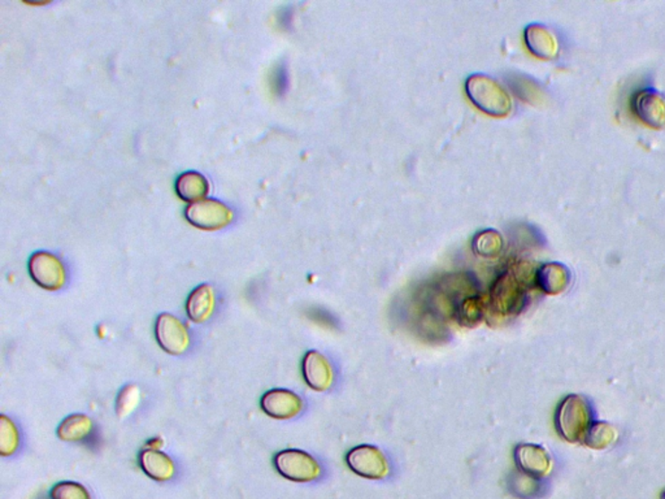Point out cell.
<instances>
[{"instance_id":"18","label":"cell","mask_w":665,"mask_h":499,"mask_svg":"<svg viewBox=\"0 0 665 499\" xmlns=\"http://www.w3.org/2000/svg\"><path fill=\"white\" fill-rule=\"evenodd\" d=\"M208 181L198 172H186L181 174L176 183V192L186 202H200L208 194Z\"/></svg>"},{"instance_id":"26","label":"cell","mask_w":665,"mask_h":499,"mask_svg":"<svg viewBox=\"0 0 665 499\" xmlns=\"http://www.w3.org/2000/svg\"><path fill=\"white\" fill-rule=\"evenodd\" d=\"M661 499H665V490L663 492V495H661Z\"/></svg>"},{"instance_id":"17","label":"cell","mask_w":665,"mask_h":499,"mask_svg":"<svg viewBox=\"0 0 665 499\" xmlns=\"http://www.w3.org/2000/svg\"><path fill=\"white\" fill-rule=\"evenodd\" d=\"M507 489L516 498L536 499L541 497L545 486L542 478L515 471L507 477Z\"/></svg>"},{"instance_id":"22","label":"cell","mask_w":665,"mask_h":499,"mask_svg":"<svg viewBox=\"0 0 665 499\" xmlns=\"http://www.w3.org/2000/svg\"><path fill=\"white\" fill-rule=\"evenodd\" d=\"M501 246H503V242H501V236L495 230L480 232L474 239V253L483 256V258H497L501 254Z\"/></svg>"},{"instance_id":"3","label":"cell","mask_w":665,"mask_h":499,"mask_svg":"<svg viewBox=\"0 0 665 499\" xmlns=\"http://www.w3.org/2000/svg\"><path fill=\"white\" fill-rule=\"evenodd\" d=\"M466 94L483 112L492 116L507 115L511 110L510 96L497 81L485 75H474L466 80Z\"/></svg>"},{"instance_id":"16","label":"cell","mask_w":665,"mask_h":499,"mask_svg":"<svg viewBox=\"0 0 665 499\" xmlns=\"http://www.w3.org/2000/svg\"><path fill=\"white\" fill-rule=\"evenodd\" d=\"M486 314V303L480 294L464 298L452 311V319L457 321L459 325L466 328H474L481 321L483 320Z\"/></svg>"},{"instance_id":"21","label":"cell","mask_w":665,"mask_h":499,"mask_svg":"<svg viewBox=\"0 0 665 499\" xmlns=\"http://www.w3.org/2000/svg\"><path fill=\"white\" fill-rule=\"evenodd\" d=\"M616 439V429L612 427L611 424L606 422H594L588 433H586L582 443L589 446V448L600 450V449L611 446Z\"/></svg>"},{"instance_id":"1","label":"cell","mask_w":665,"mask_h":499,"mask_svg":"<svg viewBox=\"0 0 665 499\" xmlns=\"http://www.w3.org/2000/svg\"><path fill=\"white\" fill-rule=\"evenodd\" d=\"M529 303L528 277L520 268H507L492 282L489 308L492 314L511 317L520 314Z\"/></svg>"},{"instance_id":"6","label":"cell","mask_w":665,"mask_h":499,"mask_svg":"<svg viewBox=\"0 0 665 499\" xmlns=\"http://www.w3.org/2000/svg\"><path fill=\"white\" fill-rule=\"evenodd\" d=\"M29 273L40 288L58 291L66 284V271L63 262L49 251H37L29 259Z\"/></svg>"},{"instance_id":"4","label":"cell","mask_w":665,"mask_h":499,"mask_svg":"<svg viewBox=\"0 0 665 499\" xmlns=\"http://www.w3.org/2000/svg\"><path fill=\"white\" fill-rule=\"evenodd\" d=\"M274 468L282 477L296 483H309L321 476V466L308 452L286 449L273 458Z\"/></svg>"},{"instance_id":"25","label":"cell","mask_w":665,"mask_h":499,"mask_svg":"<svg viewBox=\"0 0 665 499\" xmlns=\"http://www.w3.org/2000/svg\"><path fill=\"white\" fill-rule=\"evenodd\" d=\"M277 77V89L279 92H284L286 85H288V75H286L285 69L281 68L276 73Z\"/></svg>"},{"instance_id":"19","label":"cell","mask_w":665,"mask_h":499,"mask_svg":"<svg viewBox=\"0 0 665 499\" xmlns=\"http://www.w3.org/2000/svg\"><path fill=\"white\" fill-rule=\"evenodd\" d=\"M525 38H527L528 48L532 49L533 54L542 58H550L555 54V40L542 26H529Z\"/></svg>"},{"instance_id":"15","label":"cell","mask_w":665,"mask_h":499,"mask_svg":"<svg viewBox=\"0 0 665 499\" xmlns=\"http://www.w3.org/2000/svg\"><path fill=\"white\" fill-rule=\"evenodd\" d=\"M535 282L547 294H559L570 284V272L564 265L548 263L535 274Z\"/></svg>"},{"instance_id":"14","label":"cell","mask_w":665,"mask_h":499,"mask_svg":"<svg viewBox=\"0 0 665 499\" xmlns=\"http://www.w3.org/2000/svg\"><path fill=\"white\" fill-rule=\"evenodd\" d=\"M95 423L84 414L66 416L58 427V437L64 442H84L94 436Z\"/></svg>"},{"instance_id":"13","label":"cell","mask_w":665,"mask_h":499,"mask_svg":"<svg viewBox=\"0 0 665 499\" xmlns=\"http://www.w3.org/2000/svg\"><path fill=\"white\" fill-rule=\"evenodd\" d=\"M216 309V291L211 285L202 284L191 291L186 300V314L195 324L207 323L214 316Z\"/></svg>"},{"instance_id":"11","label":"cell","mask_w":665,"mask_h":499,"mask_svg":"<svg viewBox=\"0 0 665 499\" xmlns=\"http://www.w3.org/2000/svg\"><path fill=\"white\" fill-rule=\"evenodd\" d=\"M515 463L519 471L542 478L551 469V458L542 446L521 443L515 449Z\"/></svg>"},{"instance_id":"23","label":"cell","mask_w":665,"mask_h":499,"mask_svg":"<svg viewBox=\"0 0 665 499\" xmlns=\"http://www.w3.org/2000/svg\"><path fill=\"white\" fill-rule=\"evenodd\" d=\"M139 402V389L137 385L129 384L125 385L121 390H120L118 398H116V414L121 419L129 416Z\"/></svg>"},{"instance_id":"20","label":"cell","mask_w":665,"mask_h":499,"mask_svg":"<svg viewBox=\"0 0 665 499\" xmlns=\"http://www.w3.org/2000/svg\"><path fill=\"white\" fill-rule=\"evenodd\" d=\"M22 437L19 427L13 419L0 416V455L4 458L13 457L19 450Z\"/></svg>"},{"instance_id":"12","label":"cell","mask_w":665,"mask_h":499,"mask_svg":"<svg viewBox=\"0 0 665 499\" xmlns=\"http://www.w3.org/2000/svg\"><path fill=\"white\" fill-rule=\"evenodd\" d=\"M138 463L142 471L155 481H169L176 476L177 467L173 459L157 449H143L138 455Z\"/></svg>"},{"instance_id":"7","label":"cell","mask_w":665,"mask_h":499,"mask_svg":"<svg viewBox=\"0 0 665 499\" xmlns=\"http://www.w3.org/2000/svg\"><path fill=\"white\" fill-rule=\"evenodd\" d=\"M346 462L352 472L370 480H381L390 474L386 458L376 446L360 445L351 449Z\"/></svg>"},{"instance_id":"9","label":"cell","mask_w":665,"mask_h":499,"mask_svg":"<svg viewBox=\"0 0 665 499\" xmlns=\"http://www.w3.org/2000/svg\"><path fill=\"white\" fill-rule=\"evenodd\" d=\"M261 407L268 416L286 420L299 415L305 404L303 399L291 390L272 389L262 397Z\"/></svg>"},{"instance_id":"10","label":"cell","mask_w":665,"mask_h":499,"mask_svg":"<svg viewBox=\"0 0 665 499\" xmlns=\"http://www.w3.org/2000/svg\"><path fill=\"white\" fill-rule=\"evenodd\" d=\"M302 372L308 387L317 392L328 390L334 380L331 361L315 350L308 352L303 358Z\"/></svg>"},{"instance_id":"8","label":"cell","mask_w":665,"mask_h":499,"mask_svg":"<svg viewBox=\"0 0 665 499\" xmlns=\"http://www.w3.org/2000/svg\"><path fill=\"white\" fill-rule=\"evenodd\" d=\"M185 215L192 226L204 230L223 229L233 221L232 209L215 200L191 203L186 209Z\"/></svg>"},{"instance_id":"27","label":"cell","mask_w":665,"mask_h":499,"mask_svg":"<svg viewBox=\"0 0 665 499\" xmlns=\"http://www.w3.org/2000/svg\"><path fill=\"white\" fill-rule=\"evenodd\" d=\"M40 499H49V498H46L45 495H42V497H40Z\"/></svg>"},{"instance_id":"24","label":"cell","mask_w":665,"mask_h":499,"mask_svg":"<svg viewBox=\"0 0 665 499\" xmlns=\"http://www.w3.org/2000/svg\"><path fill=\"white\" fill-rule=\"evenodd\" d=\"M52 499H92L89 490L73 481H61L51 490Z\"/></svg>"},{"instance_id":"2","label":"cell","mask_w":665,"mask_h":499,"mask_svg":"<svg viewBox=\"0 0 665 499\" xmlns=\"http://www.w3.org/2000/svg\"><path fill=\"white\" fill-rule=\"evenodd\" d=\"M593 423V405L588 398L579 394L565 397L556 408V431L568 442H583Z\"/></svg>"},{"instance_id":"5","label":"cell","mask_w":665,"mask_h":499,"mask_svg":"<svg viewBox=\"0 0 665 499\" xmlns=\"http://www.w3.org/2000/svg\"><path fill=\"white\" fill-rule=\"evenodd\" d=\"M155 337L166 354L183 355L191 346V334L188 326L169 312H163L157 316Z\"/></svg>"}]
</instances>
